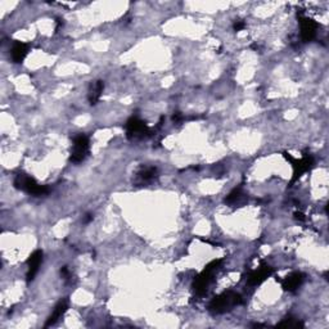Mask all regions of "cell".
<instances>
[{"label":"cell","instance_id":"cell-15","mask_svg":"<svg viewBox=\"0 0 329 329\" xmlns=\"http://www.w3.org/2000/svg\"><path fill=\"white\" fill-rule=\"evenodd\" d=\"M277 326H284V328H304L305 324L298 319L293 318V316H287L281 323L277 324Z\"/></svg>","mask_w":329,"mask_h":329},{"label":"cell","instance_id":"cell-19","mask_svg":"<svg viewBox=\"0 0 329 329\" xmlns=\"http://www.w3.org/2000/svg\"><path fill=\"white\" fill-rule=\"evenodd\" d=\"M61 274H62L63 278L68 279V277H70V272H68L67 266H65V267H62V269H61Z\"/></svg>","mask_w":329,"mask_h":329},{"label":"cell","instance_id":"cell-11","mask_svg":"<svg viewBox=\"0 0 329 329\" xmlns=\"http://www.w3.org/2000/svg\"><path fill=\"white\" fill-rule=\"evenodd\" d=\"M67 309H68V298H63V300H61L60 302H58V304L56 305V307H54L53 312H51L50 316H49L48 320H46L45 326L54 325V324L57 323V321L60 320L61 318H62L63 315L66 314V311H67Z\"/></svg>","mask_w":329,"mask_h":329},{"label":"cell","instance_id":"cell-9","mask_svg":"<svg viewBox=\"0 0 329 329\" xmlns=\"http://www.w3.org/2000/svg\"><path fill=\"white\" fill-rule=\"evenodd\" d=\"M272 272H274V269H272L271 266H269V265H262V266H260V269L251 272V276L248 277L247 283L251 287L260 286V284L264 283L269 277L272 276Z\"/></svg>","mask_w":329,"mask_h":329},{"label":"cell","instance_id":"cell-20","mask_svg":"<svg viewBox=\"0 0 329 329\" xmlns=\"http://www.w3.org/2000/svg\"><path fill=\"white\" fill-rule=\"evenodd\" d=\"M295 217L300 222H305V215L302 212H295Z\"/></svg>","mask_w":329,"mask_h":329},{"label":"cell","instance_id":"cell-1","mask_svg":"<svg viewBox=\"0 0 329 329\" xmlns=\"http://www.w3.org/2000/svg\"><path fill=\"white\" fill-rule=\"evenodd\" d=\"M239 304H242L241 295L233 292V291H227V292H223L222 295L216 296L211 300L210 305H208V310L212 314H224V312L230 311L233 307H236Z\"/></svg>","mask_w":329,"mask_h":329},{"label":"cell","instance_id":"cell-8","mask_svg":"<svg viewBox=\"0 0 329 329\" xmlns=\"http://www.w3.org/2000/svg\"><path fill=\"white\" fill-rule=\"evenodd\" d=\"M41 262H43V251L36 250L35 252L31 253V256L27 260V283H31L35 279L36 274L39 272L40 266H41Z\"/></svg>","mask_w":329,"mask_h":329},{"label":"cell","instance_id":"cell-4","mask_svg":"<svg viewBox=\"0 0 329 329\" xmlns=\"http://www.w3.org/2000/svg\"><path fill=\"white\" fill-rule=\"evenodd\" d=\"M283 156L287 161H290L291 163H292L293 176H292V180H291V185H292L293 183L297 182V180L300 179L301 176L304 175L305 173H307V171H310L312 168H314L315 161H314V157H312L311 154H304V157L300 159L295 158V157H292L290 153H287V152H284Z\"/></svg>","mask_w":329,"mask_h":329},{"label":"cell","instance_id":"cell-14","mask_svg":"<svg viewBox=\"0 0 329 329\" xmlns=\"http://www.w3.org/2000/svg\"><path fill=\"white\" fill-rule=\"evenodd\" d=\"M158 176L156 168H142L136 173V184H147Z\"/></svg>","mask_w":329,"mask_h":329},{"label":"cell","instance_id":"cell-3","mask_svg":"<svg viewBox=\"0 0 329 329\" xmlns=\"http://www.w3.org/2000/svg\"><path fill=\"white\" fill-rule=\"evenodd\" d=\"M15 188L18 190H22L26 193L31 194L34 197H41L46 196L49 193V188L46 185H40L37 184L36 180L31 176L26 175V174L20 173L17 174L15 179Z\"/></svg>","mask_w":329,"mask_h":329},{"label":"cell","instance_id":"cell-21","mask_svg":"<svg viewBox=\"0 0 329 329\" xmlns=\"http://www.w3.org/2000/svg\"><path fill=\"white\" fill-rule=\"evenodd\" d=\"M91 220H93V215H91V213H88V215L84 217V223H90Z\"/></svg>","mask_w":329,"mask_h":329},{"label":"cell","instance_id":"cell-6","mask_svg":"<svg viewBox=\"0 0 329 329\" xmlns=\"http://www.w3.org/2000/svg\"><path fill=\"white\" fill-rule=\"evenodd\" d=\"M126 136L130 140H140L144 139L147 136H150L152 131L148 128V125L145 124L143 120H140L139 117H131L128 120L125 125Z\"/></svg>","mask_w":329,"mask_h":329},{"label":"cell","instance_id":"cell-5","mask_svg":"<svg viewBox=\"0 0 329 329\" xmlns=\"http://www.w3.org/2000/svg\"><path fill=\"white\" fill-rule=\"evenodd\" d=\"M89 150H90L89 136L85 135V134H77L76 136H74V140H72L70 161L74 162V163H80L89 156Z\"/></svg>","mask_w":329,"mask_h":329},{"label":"cell","instance_id":"cell-10","mask_svg":"<svg viewBox=\"0 0 329 329\" xmlns=\"http://www.w3.org/2000/svg\"><path fill=\"white\" fill-rule=\"evenodd\" d=\"M305 276L300 271H295L290 276H287L283 281L281 282L283 290L287 291V292H295L301 287V284L304 283Z\"/></svg>","mask_w":329,"mask_h":329},{"label":"cell","instance_id":"cell-2","mask_svg":"<svg viewBox=\"0 0 329 329\" xmlns=\"http://www.w3.org/2000/svg\"><path fill=\"white\" fill-rule=\"evenodd\" d=\"M223 265V260L222 258H218V260H213L211 261L210 264L206 265L203 270L199 272L198 276L196 277L193 282V290L197 295H203L206 291H207V287L210 286V283L212 282L213 277L217 272V270L222 267Z\"/></svg>","mask_w":329,"mask_h":329},{"label":"cell","instance_id":"cell-12","mask_svg":"<svg viewBox=\"0 0 329 329\" xmlns=\"http://www.w3.org/2000/svg\"><path fill=\"white\" fill-rule=\"evenodd\" d=\"M103 90H104V81H102V80H98V81L90 84V88H89L88 93V99L91 105L97 104L98 100L102 97Z\"/></svg>","mask_w":329,"mask_h":329},{"label":"cell","instance_id":"cell-17","mask_svg":"<svg viewBox=\"0 0 329 329\" xmlns=\"http://www.w3.org/2000/svg\"><path fill=\"white\" fill-rule=\"evenodd\" d=\"M244 27H246V23H244V21H242V20L236 21V22H234V25H233V29H234V31H237V32L242 31Z\"/></svg>","mask_w":329,"mask_h":329},{"label":"cell","instance_id":"cell-18","mask_svg":"<svg viewBox=\"0 0 329 329\" xmlns=\"http://www.w3.org/2000/svg\"><path fill=\"white\" fill-rule=\"evenodd\" d=\"M185 120V117L183 116L182 114H180V112H175V114H174V116H173V121L174 122H176V124H179V122H183Z\"/></svg>","mask_w":329,"mask_h":329},{"label":"cell","instance_id":"cell-13","mask_svg":"<svg viewBox=\"0 0 329 329\" xmlns=\"http://www.w3.org/2000/svg\"><path fill=\"white\" fill-rule=\"evenodd\" d=\"M27 53H29V45L21 41H16L11 49L12 61L15 63H21L26 58Z\"/></svg>","mask_w":329,"mask_h":329},{"label":"cell","instance_id":"cell-7","mask_svg":"<svg viewBox=\"0 0 329 329\" xmlns=\"http://www.w3.org/2000/svg\"><path fill=\"white\" fill-rule=\"evenodd\" d=\"M298 21H300L301 26V39H302V41L309 43V41L314 40L315 36H316V30L319 27L318 23L311 18L304 17V16H300Z\"/></svg>","mask_w":329,"mask_h":329},{"label":"cell","instance_id":"cell-16","mask_svg":"<svg viewBox=\"0 0 329 329\" xmlns=\"http://www.w3.org/2000/svg\"><path fill=\"white\" fill-rule=\"evenodd\" d=\"M243 197V192H242V188L238 187L236 189H233L229 194L225 198V203L227 204H234L237 202H239Z\"/></svg>","mask_w":329,"mask_h":329}]
</instances>
